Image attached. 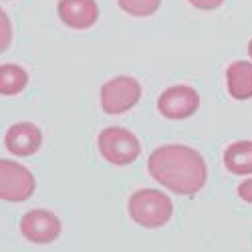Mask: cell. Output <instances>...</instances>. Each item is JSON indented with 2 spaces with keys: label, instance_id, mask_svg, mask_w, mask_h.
I'll list each match as a JSON object with an SVG mask.
<instances>
[{
  "label": "cell",
  "instance_id": "obj_1",
  "mask_svg": "<svg viewBox=\"0 0 252 252\" xmlns=\"http://www.w3.org/2000/svg\"><path fill=\"white\" fill-rule=\"evenodd\" d=\"M148 172L156 182L180 196L198 194L208 180V165L202 154L180 143L154 150L148 159Z\"/></svg>",
  "mask_w": 252,
  "mask_h": 252
},
{
  "label": "cell",
  "instance_id": "obj_2",
  "mask_svg": "<svg viewBox=\"0 0 252 252\" xmlns=\"http://www.w3.org/2000/svg\"><path fill=\"white\" fill-rule=\"evenodd\" d=\"M127 208L131 220L150 230L165 226L174 214V204L170 196L159 190H152V188H141L133 192Z\"/></svg>",
  "mask_w": 252,
  "mask_h": 252
},
{
  "label": "cell",
  "instance_id": "obj_3",
  "mask_svg": "<svg viewBox=\"0 0 252 252\" xmlns=\"http://www.w3.org/2000/svg\"><path fill=\"white\" fill-rule=\"evenodd\" d=\"M97 148L101 158H105L113 165H129L141 154L139 139L125 127H105L97 137Z\"/></svg>",
  "mask_w": 252,
  "mask_h": 252
},
{
  "label": "cell",
  "instance_id": "obj_4",
  "mask_svg": "<svg viewBox=\"0 0 252 252\" xmlns=\"http://www.w3.org/2000/svg\"><path fill=\"white\" fill-rule=\"evenodd\" d=\"M141 99V85L139 81L129 75H119L105 81L99 91L101 109L107 115H121L133 109Z\"/></svg>",
  "mask_w": 252,
  "mask_h": 252
},
{
  "label": "cell",
  "instance_id": "obj_5",
  "mask_svg": "<svg viewBox=\"0 0 252 252\" xmlns=\"http://www.w3.org/2000/svg\"><path fill=\"white\" fill-rule=\"evenodd\" d=\"M36 190V180L29 167L12 159H0V200L25 202Z\"/></svg>",
  "mask_w": 252,
  "mask_h": 252
},
{
  "label": "cell",
  "instance_id": "obj_6",
  "mask_svg": "<svg viewBox=\"0 0 252 252\" xmlns=\"http://www.w3.org/2000/svg\"><path fill=\"white\" fill-rule=\"evenodd\" d=\"M200 107V95L190 85H172L167 87L159 99H158V109L165 119H188L192 117Z\"/></svg>",
  "mask_w": 252,
  "mask_h": 252
},
{
  "label": "cell",
  "instance_id": "obj_7",
  "mask_svg": "<svg viewBox=\"0 0 252 252\" xmlns=\"http://www.w3.org/2000/svg\"><path fill=\"white\" fill-rule=\"evenodd\" d=\"M20 234L32 244H51L61 234V220L51 210H31L20 220Z\"/></svg>",
  "mask_w": 252,
  "mask_h": 252
},
{
  "label": "cell",
  "instance_id": "obj_8",
  "mask_svg": "<svg viewBox=\"0 0 252 252\" xmlns=\"http://www.w3.org/2000/svg\"><path fill=\"white\" fill-rule=\"evenodd\" d=\"M4 145L12 156L18 158H29L36 154L43 145V133L31 121H20L8 127L4 135Z\"/></svg>",
  "mask_w": 252,
  "mask_h": 252
},
{
  "label": "cell",
  "instance_id": "obj_9",
  "mask_svg": "<svg viewBox=\"0 0 252 252\" xmlns=\"http://www.w3.org/2000/svg\"><path fill=\"white\" fill-rule=\"evenodd\" d=\"M57 14L69 29L87 31L99 20V6L95 0H59Z\"/></svg>",
  "mask_w": 252,
  "mask_h": 252
},
{
  "label": "cell",
  "instance_id": "obj_10",
  "mask_svg": "<svg viewBox=\"0 0 252 252\" xmlns=\"http://www.w3.org/2000/svg\"><path fill=\"white\" fill-rule=\"evenodd\" d=\"M226 85L228 93L238 101L252 99V63L234 61L226 69Z\"/></svg>",
  "mask_w": 252,
  "mask_h": 252
},
{
  "label": "cell",
  "instance_id": "obj_11",
  "mask_svg": "<svg viewBox=\"0 0 252 252\" xmlns=\"http://www.w3.org/2000/svg\"><path fill=\"white\" fill-rule=\"evenodd\" d=\"M224 165L230 174L248 176L252 174V141L240 139L224 150Z\"/></svg>",
  "mask_w": 252,
  "mask_h": 252
},
{
  "label": "cell",
  "instance_id": "obj_12",
  "mask_svg": "<svg viewBox=\"0 0 252 252\" xmlns=\"http://www.w3.org/2000/svg\"><path fill=\"white\" fill-rule=\"evenodd\" d=\"M29 83V73L14 63H6L0 65V95L12 97L23 93Z\"/></svg>",
  "mask_w": 252,
  "mask_h": 252
},
{
  "label": "cell",
  "instance_id": "obj_13",
  "mask_svg": "<svg viewBox=\"0 0 252 252\" xmlns=\"http://www.w3.org/2000/svg\"><path fill=\"white\" fill-rule=\"evenodd\" d=\"M117 4L131 16H152L158 12L161 0H117Z\"/></svg>",
  "mask_w": 252,
  "mask_h": 252
},
{
  "label": "cell",
  "instance_id": "obj_14",
  "mask_svg": "<svg viewBox=\"0 0 252 252\" xmlns=\"http://www.w3.org/2000/svg\"><path fill=\"white\" fill-rule=\"evenodd\" d=\"M12 43V25L8 14L0 8V55H2Z\"/></svg>",
  "mask_w": 252,
  "mask_h": 252
},
{
  "label": "cell",
  "instance_id": "obj_15",
  "mask_svg": "<svg viewBox=\"0 0 252 252\" xmlns=\"http://www.w3.org/2000/svg\"><path fill=\"white\" fill-rule=\"evenodd\" d=\"M190 4L198 10H216L224 4V0H190Z\"/></svg>",
  "mask_w": 252,
  "mask_h": 252
},
{
  "label": "cell",
  "instance_id": "obj_16",
  "mask_svg": "<svg viewBox=\"0 0 252 252\" xmlns=\"http://www.w3.org/2000/svg\"><path fill=\"white\" fill-rule=\"evenodd\" d=\"M238 196H240L244 202L252 204V178L244 180V182L238 186Z\"/></svg>",
  "mask_w": 252,
  "mask_h": 252
},
{
  "label": "cell",
  "instance_id": "obj_17",
  "mask_svg": "<svg viewBox=\"0 0 252 252\" xmlns=\"http://www.w3.org/2000/svg\"><path fill=\"white\" fill-rule=\"evenodd\" d=\"M248 55H250V61H252V38H250V43H248Z\"/></svg>",
  "mask_w": 252,
  "mask_h": 252
}]
</instances>
